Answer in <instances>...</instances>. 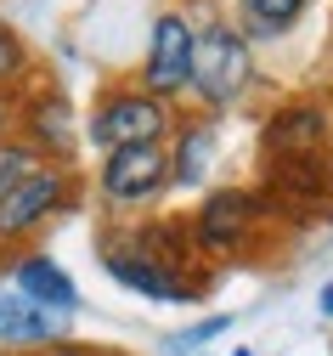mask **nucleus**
I'll return each mask as SVG.
<instances>
[{
	"instance_id": "13",
	"label": "nucleus",
	"mask_w": 333,
	"mask_h": 356,
	"mask_svg": "<svg viewBox=\"0 0 333 356\" xmlns=\"http://www.w3.org/2000/svg\"><path fill=\"white\" fill-rule=\"evenodd\" d=\"M215 159V124H181L175 130V147H170V187H198L209 175Z\"/></svg>"
},
{
	"instance_id": "17",
	"label": "nucleus",
	"mask_w": 333,
	"mask_h": 356,
	"mask_svg": "<svg viewBox=\"0 0 333 356\" xmlns=\"http://www.w3.org/2000/svg\"><path fill=\"white\" fill-rule=\"evenodd\" d=\"M40 164H45V159H40V153H34V147L17 136V130H12V136L0 142V198H6L17 181H29V175H34Z\"/></svg>"
},
{
	"instance_id": "4",
	"label": "nucleus",
	"mask_w": 333,
	"mask_h": 356,
	"mask_svg": "<svg viewBox=\"0 0 333 356\" xmlns=\"http://www.w3.org/2000/svg\"><path fill=\"white\" fill-rule=\"evenodd\" d=\"M193 46H198V23L186 12H159L147 29V51H141V74L136 85L153 91L159 102H175L193 91Z\"/></svg>"
},
{
	"instance_id": "10",
	"label": "nucleus",
	"mask_w": 333,
	"mask_h": 356,
	"mask_svg": "<svg viewBox=\"0 0 333 356\" xmlns=\"http://www.w3.org/2000/svg\"><path fill=\"white\" fill-rule=\"evenodd\" d=\"M102 272H108L113 283H124L130 294H141V300H164V305H193V300H198V283H193V277L164 272L159 260H147V254L130 249V243H108V238H102Z\"/></svg>"
},
{
	"instance_id": "7",
	"label": "nucleus",
	"mask_w": 333,
	"mask_h": 356,
	"mask_svg": "<svg viewBox=\"0 0 333 356\" xmlns=\"http://www.w3.org/2000/svg\"><path fill=\"white\" fill-rule=\"evenodd\" d=\"M17 136L45 159V164H68L74 170V113H68V97L40 85V91H23L17 97Z\"/></svg>"
},
{
	"instance_id": "22",
	"label": "nucleus",
	"mask_w": 333,
	"mask_h": 356,
	"mask_svg": "<svg viewBox=\"0 0 333 356\" xmlns=\"http://www.w3.org/2000/svg\"><path fill=\"white\" fill-rule=\"evenodd\" d=\"M237 356H254V350H237Z\"/></svg>"
},
{
	"instance_id": "16",
	"label": "nucleus",
	"mask_w": 333,
	"mask_h": 356,
	"mask_svg": "<svg viewBox=\"0 0 333 356\" xmlns=\"http://www.w3.org/2000/svg\"><path fill=\"white\" fill-rule=\"evenodd\" d=\"M226 328H232V317H226V311H215V317H204V323H193V328L164 334L159 350H164V356H204V345H209L215 334H226Z\"/></svg>"
},
{
	"instance_id": "20",
	"label": "nucleus",
	"mask_w": 333,
	"mask_h": 356,
	"mask_svg": "<svg viewBox=\"0 0 333 356\" xmlns=\"http://www.w3.org/2000/svg\"><path fill=\"white\" fill-rule=\"evenodd\" d=\"M316 311H322V317H333V283H327V289L316 294Z\"/></svg>"
},
{
	"instance_id": "19",
	"label": "nucleus",
	"mask_w": 333,
	"mask_h": 356,
	"mask_svg": "<svg viewBox=\"0 0 333 356\" xmlns=\"http://www.w3.org/2000/svg\"><path fill=\"white\" fill-rule=\"evenodd\" d=\"M40 356H97V350H85V345H74V339H63V345H51V350H40Z\"/></svg>"
},
{
	"instance_id": "11",
	"label": "nucleus",
	"mask_w": 333,
	"mask_h": 356,
	"mask_svg": "<svg viewBox=\"0 0 333 356\" xmlns=\"http://www.w3.org/2000/svg\"><path fill=\"white\" fill-rule=\"evenodd\" d=\"M12 294L34 300L40 311H57V317H74V311H79V289H74V277H68L45 249H29V254L12 260Z\"/></svg>"
},
{
	"instance_id": "9",
	"label": "nucleus",
	"mask_w": 333,
	"mask_h": 356,
	"mask_svg": "<svg viewBox=\"0 0 333 356\" xmlns=\"http://www.w3.org/2000/svg\"><path fill=\"white\" fill-rule=\"evenodd\" d=\"M260 215H266L260 193L220 187V193H209V198L198 204V215H193V238H198V249L226 254V249H237V243L254 232V220H260Z\"/></svg>"
},
{
	"instance_id": "2",
	"label": "nucleus",
	"mask_w": 333,
	"mask_h": 356,
	"mask_svg": "<svg viewBox=\"0 0 333 356\" xmlns=\"http://www.w3.org/2000/svg\"><path fill=\"white\" fill-rule=\"evenodd\" d=\"M175 130H181L175 102H159L153 91H141V85H113V91H102L97 108H90V119H85V136L97 142L102 153L170 142Z\"/></svg>"
},
{
	"instance_id": "12",
	"label": "nucleus",
	"mask_w": 333,
	"mask_h": 356,
	"mask_svg": "<svg viewBox=\"0 0 333 356\" xmlns=\"http://www.w3.org/2000/svg\"><path fill=\"white\" fill-rule=\"evenodd\" d=\"M68 328L57 311H40L34 300L23 294H0V350H23V356H40V350H51L63 345Z\"/></svg>"
},
{
	"instance_id": "5",
	"label": "nucleus",
	"mask_w": 333,
	"mask_h": 356,
	"mask_svg": "<svg viewBox=\"0 0 333 356\" xmlns=\"http://www.w3.org/2000/svg\"><path fill=\"white\" fill-rule=\"evenodd\" d=\"M102 198L113 209H136V204H153L159 193H170V147L164 142H147V147H119V153H102Z\"/></svg>"
},
{
	"instance_id": "6",
	"label": "nucleus",
	"mask_w": 333,
	"mask_h": 356,
	"mask_svg": "<svg viewBox=\"0 0 333 356\" xmlns=\"http://www.w3.org/2000/svg\"><path fill=\"white\" fill-rule=\"evenodd\" d=\"M266 209H322L333 204V159L327 153H294V159H266V187H260Z\"/></svg>"
},
{
	"instance_id": "14",
	"label": "nucleus",
	"mask_w": 333,
	"mask_h": 356,
	"mask_svg": "<svg viewBox=\"0 0 333 356\" xmlns=\"http://www.w3.org/2000/svg\"><path fill=\"white\" fill-rule=\"evenodd\" d=\"M237 6H243V34L249 40H277L300 23V12L311 0H237Z\"/></svg>"
},
{
	"instance_id": "21",
	"label": "nucleus",
	"mask_w": 333,
	"mask_h": 356,
	"mask_svg": "<svg viewBox=\"0 0 333 356\" xmlns=\"http://www.w3.org/2000/svg\"><path fill=\"white\" fill-rule=\"evenodd\" d=\"M0 356H23V350H0Z\"/></svg>"
},
{
	"instance_id": "1",
	"label": "nucleus",
	"mask_w": 333,
	"mask_h": 356,
	"mask_svg": "<svg viewBox=\"0 0 333 356\" xmlns=\"http://www.w3.org/2000/svg\"><path fill=\"white\" fill-rule=\"evenodd\" d=\"M254 85V40L226 23V17H209L198 29V46H193V91L209 113H226L232 102H243Z\"/></svg>"
},
{
	"instance_id": "8",
	"label": "nucleus",
	"mask_w": 333,
	"mask_h": 356,
	"mask_svg": "<svg viewBox=\"0 0 333 356\" xmlns=\"http://www.w3.org/2000/svg\"><path fill=\"white\" fill-rule=\"evenodd\" d=\"M327 136H333V108H322V102H282V108H271L266 113V124H260V153L266 159H294V153H322L327 147Z\"/></svg>"
},
{
	"instance_id": "15",
	"label": "nucleus",
	"mask_w": 333,
	"mask_h": 356,
	"mask_svg": "<svg viewBox=\"0 0 333 356\" xmlns=\"http://www.w3.org/2000/svg\"><path fill=\"white\" fill-rule=\"evenodd\" d=\"M34 68V51H29V40L0 17V91H23V79Z\"/></svg>"
},
{
	"instance_id": "18",
	"label": "nucleus",
	"mask_w": 333,
	"mask_h": 356,
	"mask_svg": "<svg viewBox=\"0 0 333 356\" xmlns=\"http://www.w3.org/2000/svg\"><path fill=\"white\" fill-rule=\"evenodd\" d=\"M17 97H23V91H0V142L17 130Z\"/></svg>"
},
{
	"instance_id": "3",
	"label": "nucleus",
	"mask_w": 333,
	"mask_h": 356,
	"mask_svg": "<svg viewBox=\"0 0 333 356\" xmlns=\"http://www.w3.org/2000/svg\"><path fill=\"white\" fill-rule=\"evenodd\" d=\"M79 204V170L68 164H40L29 181H17L0 198V243H23L40 227H51L57 215H68Z\"/></svg>"
}]
</instances>
